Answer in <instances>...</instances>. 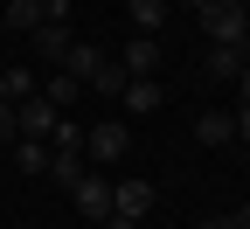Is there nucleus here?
Here are the masks:
<instances>
[{"instance_id":"obj_1","label":"nucleus","mask_w":250,"mask_h":229,"mask_svg":"<svg viewBox=\"0 0 250 229\" xmlns=\"http://www.w3.org/2000/svg\"><path fill=\"white\" fill-rule=\"evenodd\" d=\"M202 28H208V42H243L250 35V14H243V0H208V7H195Z\"/></svg>"},{"instance_id":"obj_2","label":"nucleus","mask_w":250,"mask_h":229,"mask_svg":"<svg viewBox=\"0 0 250 229\" xmlns=\"http://www.w3.org/2000/svg\"><path fill=\"white\" fill-rule=\"evenodd\" d=\"M125 146H132V132H125V118H98L83 132V153L98 160V167H111V160H125Z\"/></svg>"},{"instance_id":"obj_3","label":"nucleus","mask_w":250,"mask_h":229,"mask_svg":"<svg viewBox=\"0 0 250 229\" xmlns=\"http://www.w3.org/2000/svg\"><path fill=\"white\" fill-rule=\"evenodd\" d=\"M56 118H62V111L35 90V97H21V104H14V132H21V139H49V132H56Z\"/></svg>"},{"instance_id":"obj_4","label":"nucleus","mask_w":250,"mask_h":229,"mask_svg":"<svg viewBox=\"0 0 250 229\" xmlns=\"http://www.w3.org/2000/svg\"><path fill=\"white\" fill-rule=\"evenodd\" d=\"M70 202H77V208H83L90 222H104V215H111V181H104V174H90V167H83V174L70 181Z\"/></svg>"},{"instance_id":"obj_5","label":"nucleus","mask_w":250,"mask_h":229,"mask_svg":"<svg viewBox=\"0 0 250 229\" xmlns=\"http://www.w3.org/2000/svg\"><path fill=\"white\" fill-rule=\"evenodd\" d=\"M111 215H132V222H146L153 215V181H111Z\"/></svg>"},{"instance_id":"obj_6","label":"nucleus","mask_w":250,"mask_h":229,"mask_svg":"<svg viewBox=\"0 0 250 229\" xmlns=\"http://www.w3.org/2000/svg\"><path fill=\"white\" fill-rule=\"evenodd\" d=\"M153 62H160V49H153V35H132V42L118 49V70H125V77H153Z\"/></svg>"},{"instance_id":"obj_7","label":"nucleus","mask_w":250,"mask_h":229,"mask_svg":"<svg viewBox=\"0 0 250 229\" xmlns=\"http://www.w3.org/2000/svg\"><path fill=\"white\" fill-rule=\"evenodd\" d=\"M70 42H77L70 21H42V28H35V56H42V62H62V56H70Z\"/></svg>"},{"instance_id":"obj_8","label":"nucleus","mask_w":250,"mask_h":229,"mask_svg":"<svg viewBox=\"0 0 250 229\" xmlns=\"http://www.w3.org/2000/svg\"><path fill=\"white\" fill-rule=\"evenodd\" d=\"M250 62V49L243 42H208V77H223V83H236V70Z\"/></svg>"},{"instance_id":"obj_9","label":"nucleus","mask_w":250,"mask_h":229,"mask_svg":"<svg viewBox=\"0 0 250 229\" xmlns=\"http://www.w3.org/2000/svg\"><path fill=\"white\" fill-rule=\"evenodd\" d=\"M195 139H202V146H229V139H236V111H202V118H195Z\"/></svg>"},{"instance_id":"obj_10","label":"nucleus","mask_w":250,"mask_h":229,"mask_svg":"<svg viewBox=\"0 0 250 229\" xmlns=\"http://www.w3.org/2000/svg\"><path fill=\"white\" fill-rule=\"evenodd\" d=\"M118 104H125V111H160V83H153V77H125Z\"/></svg>"},{"instance_id":"obj_11","label":"nucleus","mask_w":250,"mask_h":229,"mask_svg":"<svg viewBox=\"0 0 250 229\" xmlns=\"http://www.w3.org/2000/svg\"><path fill=\"white\" fill-rule=\"evenodd\" d=\"M167 7H174V0H125V14H132V28H139V35H160Z\"/></svg>"},{"instance_id":"obj_12","label":"nucleus","mask_w":250,"mask_h":229,"mask_svg":"<svg viewBox=\"0 0 250 229\" xmlns=\"http://www.w3.org/2000/svg\"><path fill=\"white\" fill-rule=\"evenodd\" d=\"M98 62H104L98 49H83V42H70V56H62V62H56V70H70V77H77V83L90 90V77H98Z\"/></svg>"},{"instance_id":"obj_13","label":"nucleus","mask_w":250,"mask_h":229,"mask_svg":"<svg viewBox=\"0 0 250 229\" xmlns=\"http://www.w3.org/2000/svg\"><path fill=\"white\" fill-rule=\"evenodd\" d=\"M0 14H7V28H28V35H35L42 28V0H7Z\"/></svg>"},{"instance_id":"obj_14","label":"nucleus","mask_w":250,"mask_h":229,"mask_svg":"<svg viewBox=\"0 0 250 229\" xmlns=\"http://www.w3.org/2000/svg\"><path fill=\"white\" fill-rule=\"evenodd\" d=\"M14 167H21V174H49V153H42V139H14Z\"/></svg>"},{"instance_id":"obj_15","label":"nucleus","mask_w":250,"mask_h":229,"mask_svg":"<svg viewBox=\"0 0 250 229\" xmlns=\"http://www.w3.org/2000/svg\"><path fill=\"white\" fill-rule=\"evenodd\" d=\"M42 97H49V104H56V111H62V104H77V97H83V83H77V77H70V70H56V77H49V90H42Z\"/></svg>"},{"instance_id":"obj_16","label":"nucleus","mask_w":250,"mask_h":229,"mask_svg":"<svg viewBox=\"0 0 250 229\" xmlns=\"http://www.w3.org/2000/svg\"><path fill=\"white\" fill-rule=\"evenodd\" d=\"M77 174H83V153H49V181L56 187H70Z\"/></svg>"},{"instance_id":"obj_17","label":"nucleus","mask_w":250,"mask_h":229,"mask_svg":"<svg viewBox=\"0 0 250 229\" xmlns=\"http://www.w3.org/2000/svg\"><path fill=\"white\" fill-rule=\"evenodd\" d=\"M49 153H83V125L56 118V132H49Z\"/></svg>"},{"instance_id":"obj_18","label":"nucleus","mask_w":250,"mask_h":229,"mask_svg":"<svg viewBox=\"0 0 250 229\" xmlns=\"http://www.w3.org/2000/svg\"><path fill=\"white\" fill-rule=\"evenodd\" d=\"M0 97H7V104L35 97V77H28V70H0Z\"/></svg>"},{"instance_id":"obj_19","label":"nucleus","mask_w":250,"mask_h":229,"mask_svg":"<svg viewBox=\"0 0 250 229\" xmlns=\"http://www.w3.org/2000/svg\"><path fill=\"white\" fill-rule=\"evenodd\" d=\"M90 90H98V97H118V90H125V70H118L111 56L98 62V77H90Z\"/></svg>"},{"instance_id":"obj_20","label":"nucleus","mask_w":250,"mask_h":229,"mask_svg":"<svg viewBox=\"0 0 250 229\" xmlns=\"http://www.w3.org/2000/svg\"><path fill=\"white\" fill-rule=\"evenodd\" d=\"M21 132H14V104H7V97H0V146H14Z\"/></svg>"},{"instance_id":"obj_21","label":"nucleus","mask_w":250,"mask_h":229,"mask_svg":"<svg viewBox=\"0 0 250 229\" xmlns=\"http://www.w3.org/2000/svg\"><path fill=\"white\" fill-rule=\"evenodd\" d=\"M42 21H70V0H42Z\"/></svg>"},{"instance_id":"obj_22","label":"nucleus","mask_w":250,"mask_h":229,"mask_svg":"<svg viewBox=\"0 0 250 229\" xmlns=\"http://www.w3.org/2000/svg\"><path fill=\"white\" fill-rule=\"evenodd\" d=\"M202 229H243V222H236V208H229V215H208Z\"/></svg>"},{"instance_id":"obj_23","label":"nucleus","mask_w":250,"mask_h":229,"mask_svg":"<svg viewBox=\"0 0 250 229\" xmlns=\"http://www.w3.org/2000/svg\"><path fill=\"white\" fill-rule=\"evenodd\" d=\"M236 139L250 146V104H236Z\"/></svg>"},{"instance_id":"obj_24","label":"nucleus","mask_w":250,"mask_h":229,"mask_svg":"<svg viewBox=\"0 0 250 229\" xmlns=\"http://www.w3.org/2000/svg\"><path fill=\"white\" fill-rule=\"evenodd\" d=\"M98 229H139V222H132V215H104Z\"/></svg>"},{"instance_id":"obj_25","label":"nucleus","mask_w":250,"mask_h":229,"mask_svg":"<svg viewBox=\"0 0 250 229\" xmlns=\"http://www.w3.org/2000/svg\"><path fill=\"white\" fill-rule=\"evenodd\" d=\"M236 90H243V104H250V62H243V70H236Z\"/></svg>"},{"instance_id":"obj_26","label":"nucleus","mask_w":250,"mask_h":229,"mask_svg":"<svg viewBox=\"0 0 250 229\" xmlns=\"http://www.w3.org/2000/svg\"><path fill=\"white\" fill-rule=\"evenodd\" d=\"M236 222H243V229H250V202H243V208H236Z\"/></svg>"},{"instance_id":"obj_27","label":"nucleus","mask_w":250,"mask_h":229,"mask_svg":"<svg viewBox=\"0 0 250 229\" xmlns=\"http://www.w3.org/2000/svg\"><path fill=\"white\" fill-rule=\"evenodd\" d=\"M188 7H208V0H188Z\"/></svg>"},{"instance_id":"obj_28","label":"nucleus","mask_w":250,"mask_h":229,"mask_svg":"<svg viewBox=\"0 0 250 229\" xmlns=\"http://www.w3.org/2000/svg\"><path fill=\"white\" fill-rule=\"evenodd\" d=\"M0 35H7V14H0Z\"/></svg>"},{"instance_id":"obj_29","label":"nucleus","mask_w":250,"mask_h":229,"mask_svg":"<svg viewBox=\"0 0 250 229\" xmlns=\"http://www.w3.org/2000/svg\"><path fill=\"white\" fill-rule=\"evenodd\" d=\"M243 14H250V0H243Z\"/></svg>"},{"instance_id":"obj_30","label":"nucleus","mask_w":250,"mask_h":229,"mask_svg":"<svg viewBox=\"0 0 250 229\" xmlns=\"http://www.w3.org/2000/svg\"><path fill=\"white\" fill-rule=\"evenodd\" d=\"M243 49H250V35H243Z\"/></svg>"}]
</instances>
